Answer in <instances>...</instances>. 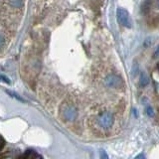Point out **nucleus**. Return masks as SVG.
<instances>
[{
	"label": "nucleus",
	"mask_w": 159,
	"mask_h": 159,
	"mask_svg": "<svg viewBox=\"0 0 159 159\" xmlns=\"http://www.w3.org/2000/svg\"><path fill=\"white\" fill-rule=\"evenodd\" d=\"M113 122H114V117L110 111H104V113H100L96 118L97 125L103 129L110 128L113 125Z\"/></svg>",
	"instance_id": "nucleus-1"
},
{
	"label": "nucleus",
	"mask_w": 159,
	"mask_h": 159,
	"mask_svg": "<svg viewBox=\"0 0 159 159\" xmlns=\"http://www.w3.org/2000/svg\"><path fill=\"white\" fill-rule=\"evenodd\" d=\"M61 113H62L65 120L73 121L78 117V110L72 104H64L61 107Z\"/></svg>",
	"instance_id": "nucleus-2"
},
{
	"label": "nucleus",
	"mask_w": 159,
	"mask_h": 159,
	"mask_svg": "<svg viewBox=\"0 0 159 159\" xmlns=\"http://www.w3.org/2000/svg\"><path fill=\"white\" fill-rule=\"evenodd\" d=\"M104 84H106V86H108V88L118 89L123 86V80L117 75L110 74L104 79Z\"/></svg>",
	"instance_id": "nucleus-3"
},
{
	"label": "nucleus",
	"mask_w": 159,
	"mask_h": 159,
	"mask_svg": "<svg viewBox=\"0 0 159 159\" xmlns=\"http://www.w3.org/2000/svg\"><path fill=\"white\" fill-rule=\"evenodd\" d=\"M117 20L120 25H122L123 27L126 28H130L131 27V18L129 16V13L126 11L123 8H118L117 11Z\"/></svg>",
	"instance_id": "nucleus-4"
},
{
	"label": "nucleus",
	"mask_w": 159,
	"mask_h": 159,
	"mask_svg": "<svg viewBox=\"0 0 159 159\" xmlns=\"http://www.w3.org/2000/svg\"><path fill=\"white\" fill-rule=\"evenodd\" d=\"M147 23L152 27H157L159 26V15L158 14H153L151 13L149 16H148V20Z\"/></svg>",
	"instance_id": "nucleus-5"
},
{
	"label": "nucleus",
	"mask_w": 159,
	"mask_h": 159,
	"mask_svg": "<svg viewBox=\"0 0 159 159\" xmlns=\"http://www.w3.org/2000/svg\"><path fill=\"white\" fill-rule=\"evenodd\" d=\"M148 84H149V78L145 73H141L139 78V85L141 86H146Z\"/></svg>",
	"instance_id": "nucleus-6"
},
{
	"label": "nucleus",
	"mask_w": 159,
	"mask_h": 159,
	"mask_svg": "<svg viewBox=\"0 0 159 159\" xmlns=\"http://www.w3.org/2000/svg\"><path fill=\"white\" fill-rule=\"evenodd\" d=\"M6 93L7 95H9L11 97H14V99H16L17 100H19V102H22V103H25V100H23L22 97H21L19 95H18L17 93L15 92H12V91H9V90H6Z\"/></svg>",
	"instance_id": "nucleus-7"
},
{
	"label": "nucleus",
	"mask_w": 159,
	"mask_h": 159,
	"mask_svg": "<svg viewBox=\"0 0 159 159\" xmlns=\"http://www.w3.org/2000/svg\"><path fill=\"white\" fill-rule=\"evenodd\" d=\"M33 155H34L33 151L27 150L26 152H25V153L22 155V157H21L20 159H32V158H33Z\"/></svg>",
	"instance_id": "nucleus-8"
},
{
	"label": "nucleus",
	"mask_w": 159,
	"mask_h": 159,
	"mask_svg": "<svg viewBox=\"0 0 159 159\" xmlns=\"http://www.w3.org/2000/svg\"><path fill=\"white\" fill-rule=\"evenodd\" d=\"M145 111H146V113L147 115L149 117H154V110H153V108L151 106H147L146 108H145Z\"/></svg>",
	"instance_id": "nucleus-9"
},
{
	"label": "nucleus",
	"mask_w": 159,
	"mask_h": 159,
	"mask_svg": "<svg viewBox=\"0 0 159 159\" xmlns=\"http://www.w3.org/2000/svg\"><path fill=\"white\" fill-rule=\"evenodd\" d=\"M0 81L4 82V83H6V84H10V80L7 78V77H5V76L0 75Z\"/></svg>",
	"instance_id": "nucleus-10"
},
{
	"label": "nucleus",
	"mask_w": 159,
	"mask_h": 159,
	"mask_svg": "<svg viewBox=\"0 0 159 159\" xmlns=\"http://www.w3.org/2000/svg\"><path fill=\"white\" fill-rule=\"evenodd\" d=\"M4 145H5V141H4V139H3L1 136H0V150H1L3 147H4Z\"/></svg>",
	"instance_id": "nucleus-11"
},
{
	"label": "nucleus",
	"mask_w": 159,
	"mask_h": 159,
	"mask_svg": "<svg viewBox=\"0 0 159 159\" xmlns=\"http://www.w3.org/2000/svg\"><path fill=\"white\" fill-rule=\"evenodd\" d=\"M4 44H5V40H4V38H3L2 36H0V48H2V47L4 46Z\"/></svg>",
	"instance_id": "nucleus-12"
},
{
	"label": "nucleus",
	"mask_w": 159,
	"mask_h": 159,
	"mask_svg": "<svg viewBox=\"0 0 159 159\" xmlns=\"http://www.w3.org/2000/svg\"><path fill=\"white\" fill-rule=\"evenodd\" d=\"M100 155H102V159H108V156L107 155V153L104 152V151H102Z\"/></svg>",
	"instance_id": "nucleus-13"
},
{
	"label": "nucleus",
	"mask_w": 159,
	"mask_h": 159,
	"mask_svg": "<svg viewBox=\"0 0 159 159\" xmlns=\"http://www.w3.org/2000/svg\"><path fill=\"white\" fill-rule=\"evenodd\" d=\"M158 55H159V47L157 48L156 52H155V54H154V57H156V56H158Z\"/></svg>",
	"instance_id": "nucleus-14"
}]
</instances>
